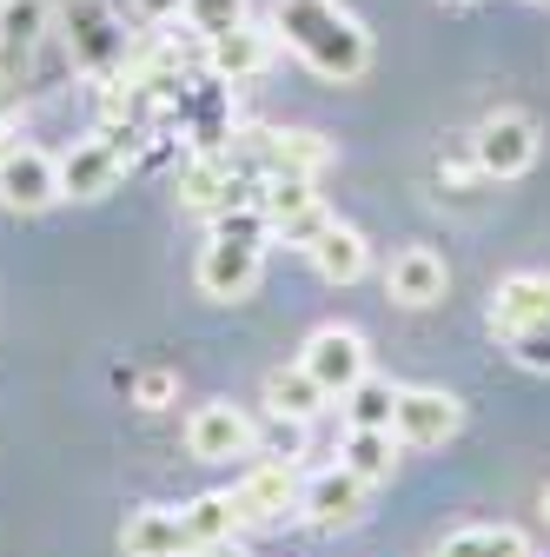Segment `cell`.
Instances as JSON below:
<instances>
[{"label": "cell", "instance_id": "cb8c5ba5", "mask_svg": "<svg viewBox=\"0 0 550 557\" xmlns=\"http://www.w3.org/2000/svg\"><path fill=\"white\" fill-rule=\"evenodd\" d=\"M325 226H332V213H325V199H312L305 213H292V220H279V226H272V239H286V246H312V239H318Z\"/></svg>", "mask_w": 550, "mask_h": 557}, {"label": "cell", "instance_id": "d6986e66", "mask_svg": "<svg viewBox=\"0 0 550 557\" xmlns=\"http://www.w3.org/2000/svg\"><path fill=\"white\" fill-rule=\"evenodd\" d=\"M338 405H346V425L352 432H391V411H398V385L391 379H359L346 398H338Z\"/></svg>", "mask_w": 550, "mask_h": 557}, {"label": "cell", "instance_id": "83f0119b", "mask_svg": "<svg viewBox=\"0 0 550 557\" xmlns=\"http://www.w3.org/2000/svg\"><path fill=\"white\" fill-rule=\"evenodd\" d=\"M14 153H21V126H14V120H0V166H8Z\"/></svg>", "mask_w": 550, "mask_h": 557}, {"label": "cell", "instance_id": "4dcf8cb0", "mask_svg": "<svg viewBox=\"0 0 550 557\" xmlns=\"http://www.w3.org/2000/svg\"><path fill=\"white\" fill-rule=\"evenodd\" d=\"M451 8H464V0H451Z\"/></svg>", "mask_w": 550, "mask_h": 557}, {"label": "cell", "instance_id": "8992f818", "mask_svg": "<svg viewBox=\"0 0 550 557\" xmlns=\"http://www.w3.org/2000/svg\"><path fill=\"white\" fill-rule=\"evenodd\" d=\"M186 451L205 458V465H233V458L259 451V425H252L239 405L213 398V405H199V411L186 418Z\"/></svg>", "mask_w": 550, "mask_h": 557}, {"label": "cell", "instance_id": "d4e9b609", "mask_svg": "<svg viewBox=\"0 0 550 557\" xmlns=\"http://www.w3.org/2000/svg\"><path fill=\"white\" fill-rule=\"evenodd\" d=\"M511 352H517V366H530V372H550V325H537V332L511 338Z\"/></svg>", "mask_w": 550, "mask_h": 557}, {"label": "cell", "instance_id": "4fadbf2b", "mask_svg": "<svg viewBox=\"0 0 550 557\" xmlns=\"http://www.w3.org/2000/svg\"><path fill=\"white\" fill-rule=\"evenodd\" d=\"M445 286H451V272H445V259H438L432 246H404V252L385 265V293H391L398 306H438Z\"/></svg>", "mask_w": 550, "mask_h": 557}, {"label": "cell", "instance_id": "ffe728a7", "mask_svg": "<svg viewBox=\"0 0 550 557\" xmlns=\"http://www.w3.org/2000/svg\"><path fill=\"white\" fill-rule=\"evenodd\" d=\"M265 405L279 411V418H299V425H305V418L325 405V385H318L305 366H286V372H272V379H265Z\"/></svg>", "mask_w": 550, "mask_h": 557}, {"label": "cell", "instance_id": "3957f363", "mask_svg": "<svg viewBox=\"0 0 550 557\" xmlns=\"http://www.w3.org/2000/svg\"><path fill=\"white\" fill-rule=\"evenodd\" d=\"M299 366L325 385V398H346L365 372H372V352H365V332H352V325H318L312 338H305V352H299Z\"/></svg>", "mask_w": 550, "mask_h": 557}, {"label": "cell", "instance_id": "ac0fdd59", "mask_svg": "<svg viewBox=\"0 0 550 557\" xmlns=\"http://www.w3.org/2000/svg\"><path fill=\"white\" fill-rule=\"evenodd\" d=\"M438 557H530V537L511 524H464L438 544Z\"/></svg>", "mask_w": 550, "mask_h": 557}, {"label": "cell", "instance_id": "44dd1931", "mask_svg": "<svg viewBox=\"0 0 550 557\" xmlns=\"http://www.w3.org/2000/svg\"><path fill=\"white\" fill-rule=\"evenodd\" d=\"M338 465H352L365 484H385L391 465H398V432H346V451H338Z\"/></svg>", "mask_w": 550, "mask_h": 557}, {"label": "cell", "instance_id": "7a4b0ae2", "mask_svg": "<svg viewBox=\"0 0 550 557\" xmlns=\"http://www.w3.org/2000/svg\"><path fill=\"white\" fill-rule=\"evenodd\" d=\"M471 160H477V173L485 180H517V173H530L537 166V120L530 113H491L485 126L471 133Z\"/></svg>", "mask_w": 550, "mask_h": 557}, {"label": "cell", "instance_id": "277c9868", "mask_svg": "<svg viewBox=\"0 0 550 557\" xmlns=\"http://www.w3.org/2000/svg\"><path fill=\"white\" fill-rule=\"evenodd\" d=\"M265 272V239H233V233H213L199 252V293L205 299H246Z\"/></svg>", "mask_w": 550, "mask_h": 557}, {"label": "cell", "instance_id": "ba28073f", "mask_svg": "<svg viewBox=\"0 0 550 557\" xmlns=\"http://www.w3.org/2000/svg\"><path fill=\"white\" fill-rule=\"evenodd\" d=\"M365 492H372V484H365L352 465H325L318 478H305V492H299V518H305V524H318V531L359 524V518H365Z\"/></svg>", "mask_w": 550, "mask_h": 557}, {"label": "cell", "instance_id": "484cf974", "mask_svg": "<svg viewBox=\"0 0 550 557\" xmlns=\"http://www.w3.org/2000/svg\"><path fill=\"white\" fill-rule=\"evenodd\" d=\"M133 392H140V405H166L173 398V379L166 372H140V385H133Z\"/></svg>", "mask_w": 550, "mask_h": 557}, {"label": "cell", "instance_id": "5bb4252c", "mask_svg": "<svg viewBox=\"0 0 550 557\" xmlns=\"http://www.w3.org/2000/svg\"><path fill=\"white\" fill-rule=\"evenodd\" d=\"M120 550H126V557H199V544H192L186 518H179V511H160V505L126 518Z\"/></svg>", "mask_w": 550, "mask_h": 557}, {"label": "cell", "instance_id": "8fae6325", "mask_svg": "<svg viewBox=\"0 0 550 557\" xmlns=\"http://www.w3.org/2000/svg\"><path fill=\"white\" fill-rule=\"evenodd\" d=\"M299 471H292V458H259L239 484H233V498H239V511L246 518H286V511H299Z\"/></svg>", "mask_w": 550, "mask_h": 557}, {"label": "cell", "instance_id": "7402d4cb", "mask_svg": "<svg viewBox=\"0 0 550 557\" xmlns=\"http://www.w3.org/2000/svg\"><path fill=\"white\" fill-rule=\"evenodd\" d=\"M179 21H186L199 40H220V34H233L239 21H252V0H186Z\"/></svg>", "mask_w": 550, "mask_h": 557}, {"label": "cell", "instance_id": "603a6c76", "mask_svg": "<svg viewBox=\"0 0 550 557\" xmlns=\"http://www.w3.org/2000/svg\"><path fill=\"white\" fill-rule=\"evenodd\" d=\"M47 27V0H0V34H8V40H34Z\"/></svg>", "mask_w": 550, "mask_h": 557}, {"label": "cell", "instance_id": "6da1fadb", "mask_svg": "<svg viewBox=\"0 0 550 557\" xmlns=\"http://www.w3.org/2000/svg\"><path fill=\"white\" fill-rule=\"evenodd\" d=\"M272 34H279L318 81H359L372 66V34L338 0H272Z\"/></svg>", "mask_w": 550, "mask_h": 557}, {"label": "cell", "instance_id": "52a82bcc", "mask_svg": "<svg viewBox=\"0 0 550 557\" xmlns=\"http://www.w3.org/2000/svg\"><path fill=\"white\" fill-rule=\"evenodd\" d=\"M458 425H464V405H458L451 392L398 385V411H391L398 445H445V438H458Z\"/></svg>", "mask_w": 550, "mask_h": 557}, {"label": "cell", "instance_id": "f1b7e54d", "mask_svg": "<svg viewBox=\"0 0 550 557\" xmlns=\"http://www.w3.org/2000/svg\"><path fill=\"white\" fill-rule=\"evenodd\" d=\"M199 557H246V550H239V544H233V537H226V544H205V550H199Z\"/></svg>", "mask_w": 550, "mask_h": 557}, {"label": "cell", "instance_id": "7c38bea8", "mask_svg": "<svg viewBox=\"0 0 550 557\" xmlns=\"http://www.w3.org/2000/svg\"><path fill=\"white\" fill-rule=\"evenodd\" d=\"M60 199V160L21 147L8 166H0V206H14V213H47Z\"/></svg>", "mask_w": 550, "mask_h": 557}, {"label": "cell", "instance_id": "30bf717a", "mask_svg": "<svg viewBox=\"0 0 550 557\" xmlns=\"http://www.w3.org/2000/svg\"><path fill=\"white\" fill-rule=\"evenodd\" d=\"M537 325H550V272H511L491 293V332L498 338H524Z\"/></svg>", "mask_w": 550, "mask_h": 557}, {"label": "cell", "instance_id": "9c48e42d", "mask_svg": "<svg viewBox=\"0 0 550 557\" xmlns=\"http://www.w3.org/2000/svg\"><path fill=\"white\" fill-rule=\"evenodd\" d=\"M126 166V147H120V133H93L80 139L74 153L60 160V199H100Z\"/></svg>", "mask_w": 550, "mask_h": 557}, {"label": "cell", "instance_id": "5b68a950", "mask_svg": "<svg viewBox=\"0 0 550 557\" xmlns=\"http://www.w3.org/2000/svg\"><path fill=\"white\" fill-rule=\"evenodd\" d=\"M60 27H66V47H74V66H87V74H107V66L126 53L113 0H66Z\"/></svg>", "mask_w": 550, "mask_h": 557}, {"label": "cell", "instance_id": "e0dca14e", "mask_svg": "<svg viewBox=\"0 0 550 557\" xmlns=\"http://www.w3.org/2000/svg\"><path fill=\"white\" fill-rule=\"evenodd\" d=\"M179 518H186V531H192V544H199V550H205V544H226V537L246 524V511H239V498H233V492H205V498L179 505Z\"/></svg>", "mask_w": 550, "mask_h": 557}, {"label": "cell", "instance_id": "9a60e30c", "mask_svg": "<svg viewBox=\"0 0 550 557\" xmlns=\"http://www.w3.org/2000/svg\"><path fill=\"white\" fill-rule=\"evenodd\" d=\"M272 40H279V34H265V27L239 21L233 34L205 40V60H213V74H220V81H259L265 66H272Z\"/></svg>", "mask_w": 550, "mask_h": 557}, {"label": "cell", "instance_id": "4316f807", "mask_svg": "<svg viewBox=\"0 0 550 557\" xmlns=\"http://www.w3.org/2000/svg\"><path fill=\"white\" fill-rule=\"evenodd\" d=\"M133 8H140L147 21H173V14L186 8V0H133Z\"/></svg>", "mask_w": 550, "mask_h": 557}, {"label": "cell", "instance_id": "2e32d148", "mask_svg": "<svg viewBox=\"0 0 550 557\" xmlns=\"http://www.w3.org/2000/svg\"><path fill=\"white\" fill-rule=\"evenodd\" d=\"M305 252H312V265L332 278V286H352V278H365V265H372L365 233H359V226H338V220H332V226H325Z\"/></svg>", "mask_w": 550, "mask_h": 557}, {"label": "cell", "instance_id": "f546056e", "mask_svg": "<svg viewBox=\"0 0 550 557\" xmlns=\"http://www.w3.org/2000/svg\"><path fill=\"white\" fill-rule=\"evenodd\" d=\"M543 518H550V492H543Z\"/></svg>", "mask_w": 550, "mask_h": 557}]
</instances>
